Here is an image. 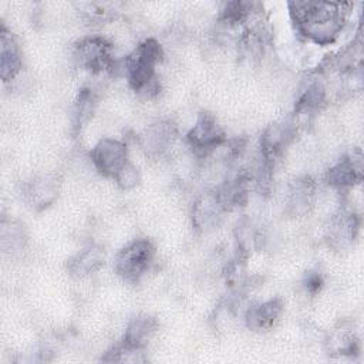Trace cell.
Here are the masks:
<instances>
[{
	"label": "cell",
	"instance_id": "obj_1",
	"mask_svg": "<svg viewBox=\"0 0 364 364\" xmlns=\"http://www.w3.org/2000/svg\"><path fill=\"white\" fill-rule=\"evenodd\" d=\"M290 7L300 31L316 43H331L343 27L344 4L296 1Z\"/></svg>",
	"mask_w": 364,
	"mask_h": 364
},
{
	"label": "cell",
	"instance_id": "obj_2",
	"mask_svg": "<svg viewBox=\"0 0 364 364\" xmlns=\"http://www.w3.org/2000/svg\"><path fill=\"white\" fill-rule=\"evenodd\" d=\"M155 256L154 245L146 239H138L125 246L115 259V270L128 282H138L149 269Z\"/></svg>",
	"mask_w": 364,
	"mask_h": 364
},
{
	"label": "cell",
	"instance_id": "obj_3",
	"mask_svg": "<svg viewBox=\"0 0 364 364\" xmlns=\"http://www.w3.org/2000/svg\"><path fill=\"white\" fill-rule=\"evenodd\" d=\"M161 46L149 38L139 44L127 58V71L129 84L135 90L144 88L154 77V70L161 58Z\"/></svg>",
	"mask_w": 364,
	"mask_h": 364
},
{
	"label": "cell",
	"instance_id": "obj_4",
	"mask_svg": "<svg viewBox=\"0 0 364 364\" xmlns=\"http://www.w3.org/2000/svg\"><path fill=\"white\" fill-rule=\"evenodd\" d=\"M92 161L97 169L108 176H117V173L128 164L127 148L124 144L115 139H101L92 149Z\"/></svg>",
	"mask_w": 364,
	"mask_h": 364
},
{
	"label": "cell",
	"instance_id": "obj_5",
	"mask_svg": "<svg viewBox=\"0 0 364 364\" xmlns=\"http://www.w3.org/2000/svg\"><path fill=\"white\" fill-rule=\"evenodd\" d=\"M111 46L100 38H85L75 47V57L80 64L92 71H101L111 64Z\"/></svg>",
	"mask_w": 364,
	"mask_h": 364
},
{
	"label": "cell",
	"instance_id": "obj_6",
	"mask_svg": "<svg viewBox=\"0 0 364 364\" xmlns=\"http://www.w3.org/2000/svg\"><path fill=\"white\" fill-rule=\"evenodd\" d=\"M223 132L212 115L202 114L196 125L188 134V139L196 151H210L223 141Z\"/></svg>",
	"mask_w": 364,
	"mask_h": 364
},
{
	"label": "cell",
	"instance_id": "obj_7",
	"mask_svg": "<svg viewBox=\"0 0 364 364\" xmlns=\"http://www.w3.org/2000/svg\"><path fill=\"white\" fill-rule=\"evenodd\" d=\"M282 313V301L279 299H272L262 304L250 307L247 311L246 320L247 326L255 330H266L270 328L277 317Z\"/></svg>",
	"mask_w": 364,
	"mask_h": 364
},
{
	"label": "cell",
	"instance_id": "obj_8",
	"mask_svg": "<svg viewBox=\"0 0 364 364\" xmlns=\"http://www.w3.org/2000/svg\"><path fill=\"white\" fill-rule=\"evenodd\" d=\"M155 328H156V321L152 317L144 316V317L135 318L127 328L125 338H124L125 347L131 350L141 348L148 343L151 336L155 333Z\"/></svg>",
	"mask_w": 364,
	"mask_h": 364
},
{
	"label": "cell",
	"instance_id": "obj_9",
	"mask_svg": "<svg viewBox=\"0 0 364 364\" xmlns=\"http://www.w3.org/2000/svg\"><path fill=\"white\" fill-rule=\"evenodd\" d=\"M1 77L4 81L13 78L21 65L18 48L10 34L6 30H1Z\"/></svg>",
	"mask_w": 364,
	"mask_h": 364
},
{
	"label": "cell",
	"instance_id": "obj_10",
	"mask_svg": "<svg viewBox=\"0 0 364 364\" xmlns=\"http://www.w3.org/2000/svg\"><path fill=\"white\" fill-rule=\"evenodd\" d=\"M328 183L331 185H338V186H346V185H353L357 181L361 179V162L360 159L355 161L354 158H344L340 161L334 168L328 171L327 175Z\"/></svg>",
	"mask_w": 364,
	"mask_h": 364
},
{
	"label": "cell",
	"instance_id": "obj_11",
	"mask_svg": "<svg viewBox=\"0 0 364 364\" xmlns=\"http://www.w3.org/2000/svg\"><path fill=\"white\" fill-rule=\"evenodd\" d=\"M104 262V253L100 247H88L81 252L70 263V270L73 274L85 276L95 272Z\"/></svg>",
	"mask_w": 364,
	"mask_h": 364
},
{
	"label": "cell",
	"instance_id": "obj_12",
	"mask_svg": "<svg viewBox=\"0 0 364 364\" xmlns=\"http://www.w3.org/2000/svg\"><path fill=\"white\" fill-rule=\"evenodd\" d=\"M115 179H117V182H118L122 188L128 189V188H132V186H135V185L138 183V172H136V169H135L131 164H127V165L117 173Z\"/></svg>",
	"mask_w": 364,
	"mask_h": 364
},
{
	"label": "cell",
	"instance_id": "obj_13",
	"mask_svg": "<svg viewBox=\"0 0 364 364\" xmlns=\"http://www.w3.org/2000/svg\"><path fill=\"white\" fill-rule=\"evenodd\" d=\"M321 284H323V279H321V276H320L318 273L310 272V273L306 276V289H307L309 291H311V293L318 291L320 287H321Z\"/></svg>",
	"mask_w": 364,
	"mask_h": 364
}]
</instances>
